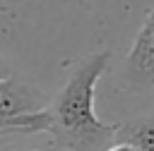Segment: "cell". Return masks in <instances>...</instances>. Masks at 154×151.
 <instances>
[{
  "instance_id": "cell-1",
  "label": "cell",
  "mask_w": 154,
  "mask_h": 151,
  "mask_svg": "<svg viewBox=\"0 0 154 151\" xmlns=\"http://www.w3.org/2000/svg\"><path fill=\"white\" fill-rule=\"evenodd\" d=\"M111 65V53L99 50L79 60L58 91L46 105V134L63 151H103L116 139V127L103 122L94 113L96 81Z\"/></svg>"
},
{
  "instance_id": "cell-2",
  "label": "cell",
  "mask_w": 154,
  "mask_h": 151,
  "mask_svg": "<svg viewBox=\"0 0 154 151\" xmlns=\"http://www.w3.org/2000/svg\"><path fill=\"white\" fill-rule=\"evenodd\" d=\"M123 86L130 91L154 89V7L147 12L123 60Z\"/></svg>"
},
{
  "instance_id": "cell-3",
  "label": "cell",
  "mask_w": 154,
  "mask_h": 151,
  "mask_svg": "<svg viewBox=\"0 0 154 151\" xmlns=\"http://www.w3.org/2000/svg\"><path fill=\"white\" fill-rule=\"evenodd\" d=\"M46 105H48V96L38 86L17 79L14 74L0 79V120L26 117L46 110Z\"/></svg>"
},
{
  "instance_id": "cell-4",
  "label": "cell",
  "mask_w": 154,
  "mask_h": 151,
  "mask_svg": "<svg viewBox=\"0 0 154 151\" xmlns=\"http://www.w3.org/2000/svg\"><path fill=\"white\" fill-rule=\"evenodd\" d=\"M120 144L132 146L135 151H154V113L140 115L135 120L120 122L116 127V139Z\"/></svg>"
},
{
  "instance_id": "cell-5",
  "label": "cell",
  "mask_w": 154,
  "mask_h": 151,
  "mask_svg": "<svg viewBox=\"0 0 154 151\" xmlns=\"http://www.w3.org/2000/svg\"><path fill=\"white\" fill-rule=\"evenodd\" d=\"M46 125L48 117L46 110H41L17 120H0V134H36V132H46Z\"/></svg>"
},
{
  "instance_id": "cell-6",
  "label": "cell",
  "mask_w": 154,
  "mask_h": 151,
  "mask_svg": "<svg viewBox=\"0 0 154 151\" xmlns=\"http://www.w3.org/2000/svg\"><path fill=\"white\" fill-rule=\"evenodd\" d=\"M10 74H12V65L7 62V58H5V55H0V79L10 77Z\"/></svg>"
},
{
  "instance_id": "cell-7",
  "label": "cell",
  "mask_w": 154,
  "mask_h": 151,
  "mask_svg": "<svg viewBox=\"0 0 154 151\" xmlns=\"http://www.w3.org/2000/svg\"><path fill=\"white\" fill-rule=\"evenodd\" d=\"M103 151H135L132 146H128V144H120V141H113L108 149H103Z\"/></svg>"
},
{
  "instance_id": "cell-8",
  "label": "cell",
  "mask_w": 154,
  "mask_h": 151,
  "mask_svg": "<svg viewBox=\"0 0 154 151\" xmlns=\"http://www.w3.org/2000/svg\"><path fill=\"white\" fill-rule=\"evenodd\" d=\"M31 151H38V149H31Z\"/></svg>"
}]
</instances>
